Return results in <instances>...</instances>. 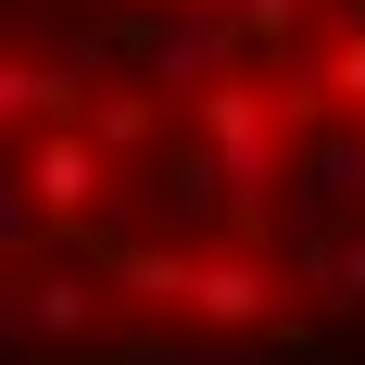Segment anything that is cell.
<instances>
[{"mask_svg":"<svg viewBox=\"0 0 365 365\" xmlns=\"http://www.w3.org/2000/svg\"><path fill=\"white\" fill-rule=\"evenodd\" d=\"M126 76H139L151 101L164 88H227V76H252V38H240V0H139V26H126Z\"/></svg>","mask_w":365,"mask_h":365,"instance_id":"cell-1","label":"cell"},{"mask_svg":"<svg viewBox=\"0 0 365 365\" xmlns=\"http://www.w3.org/2000/svg\"><path fill=\"white\" fill-rule=\"evenodd\" d=\"M177 328H202V340H277L290 328V264L264 252V240H202L189 252V290H177Z\"/></svg>","mask_w":365,"mask_h":365,"instance_id":"cell-2","label":"cell"},{"mask_svg":"<svg viewBox=\"0 0 365 365\" xmlns=\"http://www.w3.org/2000/svg\"><path fill=\"white\" fill-rule=\"evenodd\" d=\"M189 139L215 151V177L240 189V202H277V177H290V113H277V88H252V76H227V88H202V101H189Z\"/></svg>","mask_w":365,"mask_h":365,"instance_id":"cell-3","label":"cell"},{"mask_svg":"<svg viewBox=\"0 0 365 365\" xmlns=\"http://www.w3.org/2000/svg\"><path fill=\"white\" fill-rule=\"evenodd\" d=\"M13 164H26V189H38V215H51V240H88V227L113 215V164L88 151V126H26L13 139Z\"/></svg>","mask_w":365,"mask_h":365,"instance_id":"cell-4","label":"cell"},{"mask_svg":"<svg viewBox=\"0 0 365 365\" xmlns=\"http://www.w3.org/2000/svg\"><path fill=\"white\" fill-rule=\"evenodd\" d=\"M113 277L88 252H38L26 264V353H88V340H113Z\"/></svg>","mask_w":365,"mask_h":365,"instance_id":"cell-5","label":"cell"},{"mask_svg":"<svg viewBox=\"0 0 365 365\" xmlns=\"http://www.w3.org/2000/svg\"><path fill=\"white\" fill-rule=\"evenodd\" d=\"M76 252L113 277L126 315H177V290H189V240H126V227H113V240H76Z\"/></svg>","mask_w":365,"mask_h":365,"instance_id":"cell-6","label":"cell"},{"mask_svg":"<svg viewBox=\"0 0 365 365\" xmlns=\"http://www.w3.org/2000/svg\"><path fill=\"white\" fill-rule=\"evenodd\" d=\"M76 126H88V151H101L113 177H139L151 151H164V101H151L139 76H126V88H88V101H76Z\"/></svg>","mask_w":365,"mask_h":365,"instance_id":"cell-7","label":"cell"},{"mask_svg":"<svg viewBox=\"0 0 365 365\" xmlns=\"http://www.w3.org/2000/svg\"><path fill=\"white\" fill-rule=\"evenodd\" d=\"M76 101H88V88H76L51 51H0V151L26 139V126H63Z\"/></svg>","mask_w":365,"mask_h":365,"instance_id":"cell-8","label":"cell"},{"mask_svg":"<svg viewBox=\"0 0 365 365\" xmlns=\"http://www.w3.org/2000/svg\"><path fill=\"white\" fill-rule=\"evenodd\" d=\"M38 252H63V240H51V215H38V189H26V164L0 151V277H26Z\"/></svg>","mask_w":365,"mask_h":365,"instance_id":"cell-9","label":"cell"},{"mask_svg":"<svg viewBox=\"0 0 365 365\" xmlns=\"http://www.w3.org/2000/svg\"><path fill=\"white\" fill-rule=\"evenodd\" d=\"M302 26H315V0H240V38H252V63H264V51H290Z\"/></svg>","mask_w":365,"mask_h":365,"instance_id":"cell-10","label":"cell"},{"mask_svg":"<svg viewBox=\"0 0 365 365\" xmlns=\"http://www.w3.org/2000/svg\"><path fill=\"white\" fill-rule=\"evenodd\" d=\"M328 113H365V26H328Z\"/></svg>","mask_w":365,"mask_h":365,"instance_id":"cell-11","label":"cell"},{"mask_svg":"<svg viewBox=\"0 0 365 365\" xmlns=\"http://www.w3.org/2000/svg\"><path fill=\"white\" fill-rule=\"evenodd\" d=\"M26 353V277H0V365Z\"/></svg>","mask_w":365,"mask_h":365,"instance_id":"cell-12","label":"cell"}]
</instances>
